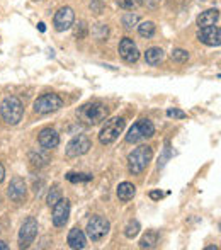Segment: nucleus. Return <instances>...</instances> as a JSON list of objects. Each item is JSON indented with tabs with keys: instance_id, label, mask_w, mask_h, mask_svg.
Here are the masks:
<instances>
[{
	"instance_id": "cd10ccee",
	"label": "nucleus",
	"mask_w": 221,
	"mask_h": 250,
	"mask_svg": "<svg viewBox=\"0 0 221 250\" xmlns=\"http://www.w3.org/2000/svg\"><path fill=\"white\" fill-rule=\"evenodd\" d=\"M172 60L177 63H185L189 60V53L185 50H182V48H177V50L172 51Z\"/></svg>"
},
{
	"instance_id": "aec40b11",
	"label": "nucleus",
	"mask_w": 221,
	"mask_h": 250,
	"mask_svg": "<svg viewBox=\"0 0 221 250\" xmlns=\"http://www.w3.org/2000/svg\"><path fill=\"white\" fill-rule=\"evenodd\" d=\"M163 60V51L160 48H148L145 53V62L148 65L155 66V65H160V62Z\"/></svg>"
},
{
	"instance_id": "412c9836",
	"label": "nucleus",
	"mask_w": 221,
	"mask_h": 250,
	"mask_svg": "<svg viewBox=\"0 0 221 250\" xmlns=\"http://www.w3.org/2000/svg\"><path fill=\"white\" fill-rule=\"evenodd\" d=\"M157 244H159V233H157V231H148V233L140 240V247L141 249H155Z\"/></svg>"
},
{
	"instance_id": "72a5a7b5",
	"label": "nucleus",
	"mask_w": 221,
	"mask_h": 250,
	"mask_svg": "<svg viewBox=\"0 0 221 250\" xmlns=\"http://www.w3.org/2000/svg\"><path fill=\"white\" fill-rule=\"evenodd\" d=\"M38 29H40L41 33H44V31H46V27H44V24H43V22H40V24H38Z\"/></svg>"
},
{
	"instance_id": "ddd939ff",
	"label": "nucleus",
	"mask_w": 221,
	"mask_h": 250,
	"mask_svg": "<svg viewBox=\"0 0 221 250\" xmlns=\"http://www.w3.org/2000/svg\"><path fill=\"white\" fill-rule=\"evenodd\" d=\"M119 55L128 63H135V62H138V58H140L138 46H136L135 41L129 40V38L121 40V43H119Z\"/></svg>"
},
{
	"instance_id": "f03ea898",
	"label": "nucleus",
	"mask_w": 221,
	"mask_h": 250,
	"mask_svg": "<svg viewBox=\"0 0 221 250\" xmlns=\"http://www.w3.org/2000/svg\"><path fill=\"white\" fill-rule=\"evenodd\" d=\"M152 157H153L152 146L141 145V146H138V148H135L128 157L129 172H131L133 175H140L146 167H148V164L152 162Z\"/></svg>"
},
{
	"instance_id": "1a4fd4ad",
	"label": "nucleus",
	"mask_w": 221,
	"mask_h": 250,
	"mask_svg": "<svg viewBox=\"0 0 221 250\" xmlns=\"http://www.w3.org/2000/svg\"><path fill=\"white\" fill-rule=\"evenodd\" d=\"M36 235H38V221L31 216V218H27L22 223V227H20V231H19L20 249L29 247L34 242V238H36Z\"/></svg>"
},
{
	"instance_id": "bb28decb",
	"label": "nucleus",
	"mask_w": 221,
	"mask_h": 250,
	"mask_svg": "<svg viewBox=\"0 0 221 250\" xmlns=\"http://www.w3.org/2000/svg\"><path fill=\"white\" fill-rule=\"evenodd\" d=\"M116 2H118V5L121 7V9L135 10V9H138V7L141 5L143 0H116Z\"/></svg>"
},
{
	"instance_id": "4be33fe9",
	"label": "nucleus",
	"mask_w": 221,
	"mask_h": 250,
	"mask_svg": "<svg viewBox=\"0 0 221 250\" xmlns=\"http://www.w3.org/2000/svg\"><path fill=\"white\" fill-rule=\"evenodd\" d=\"M155 31H157L155 24L150 22V21L141 22L138 26V33H140V36H143V38H153V36H155Z\"/></svg>"
},
{
	"instance_id": "7c9ffc66",
	"label": "nucleus",
	"mask_w": 221,
	"mask_h": 250,
	"mask_svg": "<svg viewBox=\"0 0 221 250\" xmlns=\"http://www.w3.org/2000/svg\"><path fill=\"white\" fill-rule=\"evenodd\" d=\"M150 198H152V199H162L163 194L160 191H152V192H150Z\"/></svg>"
},
{
	"instance_id": "c85d7f7f",
	"label": "nucleus",
	"mask_w": 221,
	"mask_h": 250,
	"mask_svg": "<svg viewBox=\"0 0 221 250\" xmlns=\"http://www.w3.org/2000/svg\"><path fill=\"white\" fill-rule=\"evenodd\" d=\"M167 116L168 118H174V119H185L187 118V114H185L184 111H181V109H168Z\"/></svg>"
},
{
	"instance_id": "20e7f679",
	"label": "nucleus",
	"mask_w": 221,
	"mask_h": 250,
	"mask_svg": "<svg viewBox=\"0 0 221 250\" xmlns=\"http://www.w3.org/2000/svg\"><path fill=\"white\" fill-rule=\"evenodd\" d=\"M155 135V126L150 119H140L138 123L131 126V129L126 135V142L128 143H138L146 138H152Z\"/></svg>"
},
{
	"instance_id": "0eeeda50",
	"label": "nucleus",
	"mask_w": 221,
	"mask_h": 250,
	"mask_svg": "<svg viewBox=\"0 0 221 250\" xmlns=\"http://www.w3.org/2000/svg\"><path fill=\"white\" fill-rule=\"evenodd\" d=\"M63 107V101L56 94H43L34 101V111L38 114H50Z\"/></svg>"
},
{
	"instance_id": "a878e982",
	"label": "nucleus",
	"mask_w": 221,
	"mask_h": 250,
	"mask_svg": "<svg viewBox=\"0 0 221 250\" xmlns=\"http://www.w3.org/2000/svg\"><path fill=\"white\" fill-rule=\"evenodd\" d=\"M60 199H61V189H60L58 186H53V188L50 189V192H48V198H46L48 204L53 208Z\"/></svg>"
},
{
	"instance_id": "393cba45",
	"label": "nucleus",
	"mask_w": 221,
	"mask_h": 250,
	"mask_svg": "<svg viewBox=\"0 0 221 250\" xmlns=\"http://www.w3.org/2000/svg\"><path fill=\"white\" fill-rule=\"evenodd\" d=\"M140 230H141V227H140V223L138 221H129L128 225H126V228H124V235L128 238H135L136 235L140 233Z\"/></svg>"
},
{
	"instance_id": "473e14b6",
	"label": "nucleus",
	"mask_w": 221,
	"mask_h": 250,
	"mask_svg": "<svg viewBox=\"0 0 221 250\" xmlns=\"http://www.w3.org/2000/svg\"><path fill=\"white\" fill-rule=\"evenodd\" d=\"M7 249H9V245H7L3 240H0V250H7Z\"/></svg>"
},
{
	"instance_id": "9b49d317",
	"label": "nucleus",
	"mask_w": 221,
	"mask_h": 250,
	"mask_svg": "<svg viewBox=\"0 0 221 250\" xmlns=\"http://www.w3.org/2000/svg\"><path fill=\"white\" fill-rule=\"evenodd\" d=\"M73 21H75V12L73 9L70 7H61L58 12L55 14V19H53V24H55V29L56 31H66L73 26Z\"/></svg>"
},
{
	"instance_id": "9d476101",
	"label": "nucleus",
	"mask_w": 221,
	"mask_h": 250,
	"mask_svg": "<svg viewBox=\"0 0 221 250\" xmlns=\"http://www.w3.org/2000/svg\"><path fill=\"white\" fill-rule=\"evenodd\" d=\"M198 40L206 46H220L221 44V29L218 26H208V27H199Z\"/></svg>"
},
{
	"instance_id": "39448f33",
	"label": "nucleus",
	"mask_w": 221,
	"mask_h": 250,
	"mask_svg": "<svg viewBox=\"0 0 221 250\" xmlns=\"http://www.w3.org/2000/svg\"><path fill=\"white\" fill-rule=\"evenodd\" d=\"M126 126L124 118H112L109 121H106V125L102 126L99 133V140L102 145H109V143H114L116 140L119 138V135L122 133Z\"/></svg>"
},
{
	"instance_id": "4468645a",
	"label": "nucleus",
	"mask_w": 221,
	"mask_h": 250,
	"mask_svg": "<svg viewBox=\"0 0 221 250\" xmlns=\"http://www.w3.org/2000/svg\"><path fill=\"white\" fill-rule=\"evenodd\" d=\"M7 196L10 198V201L14 203H22L26 199V182L20 177H14L10 181V186L7 189Z\"/></svg>"
},
{
	"instance_id": "6e6552de",
	"label": "nucleus",
	"mask_w": 221,
	"mask_h": 250,
	"mask_svg": "<svg viewBox=\"0 0 221 250\" xmlns=\"http://www.w3.org/2000/svg\"><path fill=\"white\" fill-rule=\"evenodd\" d=\"M90 148H92V142L89 140V136L79 135L66 145V157H70V158L82 157V155H85Z\"/></svg>"
},
{
	"instance_id": "b1692460",
	"label": "nucleus",
	"mask_w": 221,
	"mask_h": 250,
	"mask_svg": "<svg viewBox=\"0 0 221 250\" xmlns=\"http://www.w3.org/2000/svg\"><path fill=\"white\" fill-rule=\"evenodd\" d=\"M138 21H140V17L136 16V14L126 12L124 16H122V26H124L126 29H133V27L138 24Z\"/></svg>"
},
{
	"instance_id": "f257e3e1",
	"label": "nucleus",
	"mask_w": 221,
	"mask_h": 250,
	"mask_svg": "<svg viewBox=\"0 0 221 250\" xmlns=\"http://www.w3.org/2000/svg\"><path fill=\"white\" fill-rule=\"evenodd\" d=\"M107 114H109V111H107L106 104H102V102H87L77 111L79 119L87 126L99 125L100 121H104L107 118Z\"/></svg>"
},
{
	"instance_id": "2eb2a0df",
	"label": "nucleus",
	"mask_w": 221,
	"mask_h": 250,
	"mask_svg": "<svg viewBox=\"0 0 221 250\" xmlns=\"http://www.w3.org/2000/svg\"><path fill=\"white\" fill-rule=\"evenodd\" d=\"M38 142H40L41 148L53 150V148L58 146L60 136H58V133H56L53 128H44V129H41L40 136H38Z\"/></svg>"
},
{
	"instance_id": "f8f14e48",
	"label": "nucleus",
	"mask_w": 221,
	"mask_h": 250,
	"mask_svg": "<svg viewBox=\"0 0 221 250\" xmlns=\"http://www.w3.org/2000/svg\"><path fill=\"white\" fill-rule=\"evenodd\" d=\"M70 216V201L68 199H60L53 206V225L55 227H65Z\"/></svg>"
},
{
	"instance_id": "5701e85b",
	"label": "nucleus",
	"mask_w": 221,
	"mask_h": 250,
	"mask_svg": "<svg viewBox=\"0 0 221 250\" xmlns=\"http://www.w3.org/2000/svg\"><path fill=\"white\" fill-rule=\"evenodd\" d=\"M66 181L72 182V184H79V182H89V181H92V175H90V174H75V172H70V174H66Z\"/></svg>"
},
{
	"instance_id": "f3484780",
	"label": "nucleus",
	"mask_w": 221,
	"mask_h": 250,
	"mask_svg": "<svg viewBox=\"0 0 221 250\" xmlns=\"http://www.w3.org/2000/svg\"><path fill=\"white\" fill-rule=\"evenodd\" d=\"M220 21V10L218 9H208L204 12L199 14L198 17V26L199 27H208V26H215Z\"/></svg>"
},
{
	"instance_id": "f704fd0d",
	"label": "nucleus",
	"mask_w": 221,
	"mask_h": 250,
	"mask_svg": "<svg viewBox=\"0 0 221 250\" xmlns=\"http://www.w3.org/2000/svg\"><path fill=\"white\" fill-rule=\"evenodd\" d=\"M206 250H218V247H215V245H211V247H206Z\"/></svg>"
},
{
	"instance_id": "a211bd4d",
	"label": "nucleus",
	"mask_w": 221,
	"mask_h": 250,
	"mask_svg": "<svg viewBox=\"0 0 221 250\" xmlns=\"http://www.w3.org/2000/svg\"><path fill=\"white\" fill-rule=\"evenodd\" d=\"M118 198L119 201H122V203H128V201H131L135 198L136 194V188L131 184V182H121V184L118 186Z\"/></svg>"
},
{
	"instance_id": "2f4dec72",
	"label": "nucleus",
	"mask_w": 221,
	"mask_h": 250,
	"mask_svg": "<svg viewBox=\"0 0 221 250\" xmlns=\"http://www.w3.org/2000/svg\"><path fill=\"white\" fill-rule=\"evenodd\" d=\"M3 177H5V168H3V165L0 164V184H2Z\"/></svg>"
},
{
	"instance_id": "c756f323",
	"label": "nucleus",
	"mask_w": 221,
	"mask_h": 250,
	"mask_svg": "<svg viewBox=\"0 0 221 250\" xmlns=\"http://www.w3.org/2000/svg\"><path fill=\"white\" fill-rule=\"evenodd\" d=\"M85 33H87L85 22H80L79 27H77V31H75V36L79 38V40H83V38H85Z\"/></svg>"
},
{
	"instance_id": "7ed1b4c3",
	"label": "nucleus",
	"mask_w": 221,
	"mask_h": 250,
	"mask_svg": "<svg viewBox=\"0 0 221 250\" xmlns=\"http://www.w3.org/2000/svg\"><path fill=\"white\" fill-rule=\"evenodd\" d=\"M22 112H24L22 102L17 99V97H7L2 102V105H0V116L10 126L19 125V121L22 119Z\"/></svg>"
},
{
	"instance_id": "dca6fc26",
	"label": "nucleus",
	"mask_w": 221,
	"mask_h": 250,
	"mask_svg": "<svg viewBox=\"0 0 221 250\" xmlns=\"http://www.w3.org/2000/svg\"><path fill=\"white\" fill-rule=\"evenodd\" d=\"M68 245L70 249H75V250H82L87 247V238L85 233L79 228H72L68 233Z\"/></svg>"
},
{
	"instance_id": "6ab92c4d",
	"label": "nucleus",
	"mask_w": 221,
	"mask_h": 250,
	"mask_svg": "<svg viewBox=\"0 0 221 250\" xmlns=\"http://www.w3.org/2000/svg\"><path fill=\"white\" fill-rule=\"evenodd\" d=\"M48 151L50 150H46V148L31 151V155H29L31 164H33L34 167H44V165H48V162H50V153H48Z\"/></svg>"
},
{
	"instance_id": "423d86ee",
	"label": "nucleus",
	"mask_w": 221,
	"mask_h": 250,
	"mask_svg": "<svg viewBox=\"0 0 221 250\" xmlns=\"http://www.w3.org/2000/svg\"><path fill=\"white\" fill-rule=\"evenodd\" d=\"M109 221L102 216H92L87 223V237L92 242H100L109 233Z\"/></svg>"
}]
</instances>
